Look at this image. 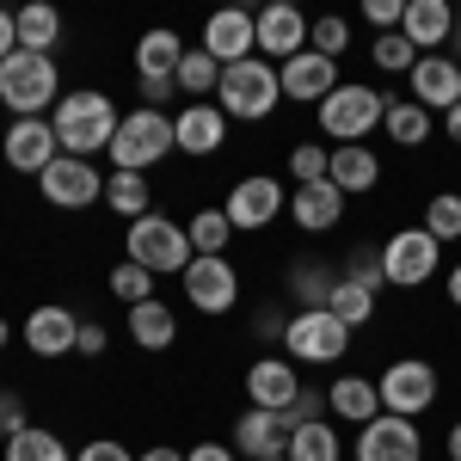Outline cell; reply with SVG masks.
I'll return each instance as SVG.
<instances>
[{"mask_svg":"<svg viewBox=\"0 0 461 461\" xmlns=\"http://www.w3.org/2000/svg\"><path fill=\"white\" fill-rule=\"evenodd\" d=\"M74 339H80V314H74L68 302H37L32 314H25V351L32 357H68Z\"/></svg>","mask_w":461,"mask_h":461,"instance_id":"obj_18","label":"cell"},{"mask_svg":"<svg viewBox=\"0 0 461 461\" xmlns=\"http://www.w3.org/2000/svg\"><path fill=\"white\" fill-rule=\"evenodd\" d=\"M289 461H345V443H339V430L326 425H302V430H289Z\"/></svg>","mask_w":461,"mask_h":461,"instance_id":"obj_33","label":"cell"},{"mask_svg":"<svg viewBox=\"0 0 461 461\" xmlns=\"http://www.w3.org/2000/svg\"><path fill=\"white\" fill-rule=\"evenodd\" d=\"M308 50H320V56H345L351 50V19H339V13H326V19H314L308 25Z\"/></svg>","mask_w":461,"mask_h":461,"instance_id":"obj_40","label":"cell"},{"mask_svg":"<svg viewBox=\"0 0 461 461\" xmlns=\"http://www.w3.org/2000/svg\"><path fill=\"white\" fill-rule=\"evenodd\" d=\"M178 62H185V37L178 32H142V43H136V80H173Z\"/></svg>","mask_w":461,"mask_h":461,"instance_id":"obj_28","label":"cell"},{"mask_svg":"<svg viewBox=\"0 0 461 461\" xmlns=\"http://www.w3.org/2000/svg\"><path fill=\"white\" fill-rule=\"evenodd\" d=\"M449 302H456V308H461V265H456V271H449Z\"/></svg>","mask_w":461,"mask_h":461,"instance_id":"obj_55","label":"cell"},{"mask_svg":"<svg viewBox=\"0 0 461 461\" xmlns=\"http://www.w3.org/2000/svg\"><path fill=\"white\" fill-rule=\"evenodd\" d=\"M117 123H123V117H117V105H111L99 86H80V93H68V99H56V111H50V130H56L62 154H74V160L111 154Z\"/></svg>","mask_w":461,"mask_h":461,"instance_id":"obj_1","label":"cell"},{"mask_svg":"<svg viewBox=\"0 0 461 461\" xmlns=\"http://www.w3.org/2000/svg\"><path fill=\"white\" fill-rule=\"evenodd\" d=\"M25 425H32V419H25V393H19V388H0V443H6V437H19Z\"/></svg>","mask_w":461,"mask_h":461,"instance_id":"obj_45","label":"cell"},{"mask_svg":"<svg viewBox=\"0 0 461 461\" xmlns=\"http://www.w3.org/2000/svg\"><path fill=\"white\" fill-rule=\"evenodd\" d=\"M449 43H456V50H461V25H456V37H449ZM456 62H461V56H456Z\"/></svg>","mask_w":461,"mask_h":461,"instance_id":"obj_57","label":"cell"},{"mask_svg":"<svg viewBox=\"0 0 461 461\" xmlns=\"http://www.w3.org/2000/svg\"><path fill=\"white\" fill-rule=\"evenodd\" d=\"M326 167H332V148H314V142L289 148V173H295V185H320Z\"/></svg>","mask_w":461,"mask_h":461,"instance_id":"obj_43","label":"cell"},{"mask_svg":"<svg viewBox=\"0 0 461 461\" xmlns=\"http://www.w3.org/2000/svg\"><path fill=\"white\" fill-rule=\"evenodd\" d=\"M271 461H289V456H271Z\"/></svg>","mask_w":461,"mask_h":461,"instance_id":"obj_58","label":"cell"},{"mask_svg":"<svg viewBox=\"0 0 461 461\" xmlns=\"http://www.w3.org/2000/svg\"><path fill=\"white\" fill-rule=\"evenodd\" d=\"M197 50H210L221 68H234V62H247L258 56V13H240V6H221L210 25H203V43Z\"/></svg>","mask_w":461,"mask_h":461,"instance_id":"obj_17","label":"cell"},{"mask_svg":"<svg viewBox=\"0 0 461 461\" xmlns=\"http://www.w3.org/2000/svg\"><path fill=\"white\" fill-rule=\"evenodd\" d=\"M302 50H308V13L289 6V0L265 6V13H258V56H265V62H289V56H302Z\"/></svg>","mask_w":461,"mask_h":461,"instance_id":"obj_21","label":"cell"},{"mask_svg":"<svg viewBox=\"0 0 461 461\" xmlns=\"http://www.w3.org/2000/svg\"><path fill=\"white\" fill-rule=\"evenodd\" d=\"M56 37H62V13H56V6H19V50L50 56Z\"/></svg>","mask_w":461,"mask_h":461,"instance_id":"obj_36","label":"cell"},{"mask_svg":"<svg viewBox=\"0 0 461 461\" xmlns=\"http://www.w3.org/2000/svg\"><path fill=\"white\" fill-rule=\"evenodd\" d=\"M130 345H142V351H173L178 345V314L160 295H148V302L130 308Z\"/></svg>","mask_w":461,"mask_h":461,"instance_id":"obj_27","label":"cell"},{"mask_svg":"<svg viewBox=\"0 0 461 461\" xmlns=\"http://www.w3.org/2000/svg\"><path fill=\"white\" fill-rule=\"evenodd\" d=\"M425 234L437 240V247L461 240V191H437V197L425 203Z\"/></svg>","mask_w":461,"mask_h":461,"instance_id":"obj_38","label":"cell"},{"mask_svg":"<svg viewBox=\"0 0 461 461\" xmlns=\"http://www.w3.org/2000/svg\"><path fill=\"white\" fill-rule=\"evenodd\" d=\"M443 449H449V461H461V419L449 425V443H443Z\"/></svg>","mask_w":461,"mask_h":461,"instance_id":"obj_54","label":"cell"},{"mask_svg":"<svg viewBox=\"0 0 461 461\" xmlns=\"http://www.w3.org/2000/svg\"><path fill=\"white\" fill-rule=\"evenodd\" d=\"M105 210L123 215V221H142V215L154 210L148 173H105Z\"/></svg>","mask_w":461,"mask_h":461,"instance_id":"obj_30","label":"cell"},{"mask_svg":"<svg viewBox=\"0 0 461 461\" xmlns=\"http://www.w3.org/2000/svg\"><path fill=\"white\" fill-rule=\"evenodd\" d=\"M252 332H258V339H277V345H284V332H289V314H284V308H271V302H265V308L252 314Z\"/></svg>","mask_w":461,"mask_h":461,"instance_id":"obj_48","label":"cell"},{"mask_svg":"<svg viewBox=\"0 0 461 461\" xmlns=\"http://www.w3.org/2000/svg\"><path fill=\"white\" fill-rule=\"evenodd\" d=\"M437 265H443V247L425 228H400V234L382 240V271H388L393 289H425L437 277Z\"/></svg>","mask_w":461,"mask_h":461,"instance_id":"obj_10","label":"cell"},{"mask_svg":"<svg viewBox=\"0 0 461 461\" xmlns=\"http://www.w3.org/2000/svg\"><path fill=\"white\" fill-rule=\"evenodd\" d=\"M345 191L332 185V178H320V185H295L289 191V221L302 228V234H332L339 221H345Z\"/></svg>","mask_w":461,"mask_h":461,"instance_id":"obj_19","label":"cell"},{"mask_svg":"<svg viewBox=\"0 0 461 461\" xmlns=\"http://www.w3.org/2000/svg\"><path fill=\"white\" fill-rule=\"evenodd\" d=\"M375 388H382V412H393V419H425L430 406H437V369H430L425 357H400V363H388L375 375Z\"/></svg>","mask_w":461,"mask_h":461,"instance_id":"obj_8","label":"cell"},{"mask_svg":"<svg viewBox=\"0 0 461 461\" xmlns=\"http://www.w3.org/2000/svg\"><path fill=\"white\" fill-rule=\"evenodd\" d=\"M105 289L117 295V302H123V308H136V302H148V295H154V277H148L142 265L117 258V265H111V277H105Z\"/></svg>","mask_w":461,"mask_h":461,"instance_id":"obj_39","label":"cell"},{"mask_svg":"<svg viewBox=\"0 0 461 461\" xmlns=\"http://www.w3.org/2000/svg\"><path fill=\"white\" fill-rule=\"evenodd\" d=\"M320 419H326V393H295V406H289V412H277V425L284 430H302V425H320Z\"/></svg>","mask_w":461,"mask_h":461,"instance_id":"obj_44","label":"cell"},{"mask_svg":"<svg viewBox=\"0 0 461 461\" xmlns=\"http://www.w3.org/2000/svg\"><path fill=\"white\" fill-rule=\"evenodd\" d=\"M284 351H289V363H295V369H302V363H314V369H326V363H339V357L351 351V326H339V320L326 314V308H308V314H289Z\"/></svg>","mask_w":461,"mask_h":461,"instance_id":"obj_7","label":"cell"},{"mask_svg":"<svg viewBox=\"0 0 461 461\" xmlns=\"http://www.w3.org/2000/svg\"><path fill=\"white\" fill-rule=\"evenodd\" d=\"M326 178L345 191V197H369L375 185H382V154L375 148H332V167H326Z\"/></svg>","mask_w":461,"mask_h":461,"instance_id":"obj_26","label":"cell"},{"mask_svg":"<svg viewBox=\"0 0 461 461\" xmlns=\"http://www.w3.org/2000/svg\"><path fill=\"white\" fill-rule=\"evenodd\" d=\"M400 37H406L419 56H443V43L456 37V6H449V0H406Z\"/></svg>","mask_w":461,"mask_h":461,"instance_id":"obj_20","label":"cell"},{"mask_svg":"<svg viewBox=\"0 0 461 461\" xmlns=\"http://www.w3.org/2000/svg\"><path fill=\"white\" fill-rule=\"evenodd\" d=\"M6 339H13V326H6V320H0V351H6Z\"/></svg>","mask_w":461,"mask_h":461,"instance_id":"obj_56","label":"cell"},{"mask_svg":"<svg viewBox=\"0 0 461 461\" xmlns=\"http://www.w3.org/2000/svg\"><path fill=\"white\" fill-rule=\"evenodd\" d=\"M0 449H6V461H68V443L43 425H25L19 437H6Z\"/></svg>","mask_w":461,"mask_h":461,"instance_id":"obj_35","label":"cell"},{"mask_svg":"<svg viewBox=\"0 0 461 461\" xmlns=\"http://www.w3.org/2000/svg\"><path fill=\"white\" fill-rule=\"evenodd\" d=\"M295 393H302V375H295L289 357H258V363L247 369V400L258 406V412H289Z\"/></svg>","mask_w":461,"mask_h":461,"instance_id":"obj_22","label":"cell"},{"mask_svg":"<svg viewBox=\"0 0 461 461\" xmlns=\"http://www.w3.org/2000/svg\"><path fill=\"white\" fill-rule=\"evenodd\" d=\"M37 191H43V203L50 210H93V203H105V173L93 167V160H74V154H62V160H50L43 173H37Z\"/></svg>","mask_w":461,"mask_h":461,"instance_id":"obj_9","label":"cell"},{"mask_svg":"<svg viewBox=\"0 0 461 461\" xmlns=\"http://www.w3.org/2000/svg\"><path fill=\"white\" fill-rule=\"evenodd\" d=\"M74 461H136V456H130L117 437H93V443H86V449H80Z\"/></svg>","mask_w":461,"mask_h":461,"instance_id":"obj_49","label":"cell"},{"mask_svg":"<svg viewBox=\"0 0 461 461\" xmlns=\"http://www.w3.org/2000/svg\"><path fill=\"white\" fill-rule=\"evenodd\" d=\"M234 449L247 461H271L289 449V430L277 425V412H258V406H247L240 419H234Z\"/></svg>","mask_w":461,"mask_h":461,"instance_id":"obj_25","label":"cell"},{"mask_svg":"<svg viewBox=\"0 0 461 461\" xmlns=\"http://www.w3.org/2000/svg\"><path fill=\"white\" fill-rule=\"evenodd\" d=\"M369 56H375V68H388V74H412V62H419V50H412L400 32H382L375 43H369Z\"/></svg>","mask_w":461,"mask_h":461,"instance_id":"obj_42","label":"cell"},{"mask_svg":"<svg viewBox=\"0 0 461 461\" xmlns=\"http://www.w3.org/2000/svg\"><path fill=\"white\" fill-rule=\"evenodd\" d=\"M136 461H185V456H178L173 443H154V449H142V456H136Z\"/></svg>","mask_w":461,"mask_h":461,"instance_id":"obj_52","label":"cell"},{"mask_svg":"<svg viewBox=\"0 0 461 461\" xmlns=\"http://www.w3.org/2000/svg\"><path fill=\"white\" fill-rule=\"evenodd\" d=\"M332 284H339V271H332V265H320V258H295V265H289V295H295V314L326 308V302H332Z\"/></svg>","mask_w":461,"mask_h":461,"instance_id":"obj_29","label":"cell"},{"mask_svg":"<svg viewBox=\"0 0 461 461\" xmlns=\"http://www.w3.org/2000/svg\"><path fill=\"white\" fill-rule=\"evenodd\" d=\"M412 99L425 111H456L461 105V62L456 56H419L412 62Z\"/></svg>","mask_w":461,"mask_h":461,"instance_id":"obj_23","label":"cell"},{"mask_svg":"<svg viewBox=\"0 0 461 461\" xmlns=\"http://www.w3.org/2000/svg\"><path fill=\"white\" fill-rule=\"evenodd\" d=\"M123 258H130V265H142L148 277H185V265H191L197 252H191L185 221L148 210L142 221H130V234H123Z\"/></svg>","mask_w":461,"mask_h":461,"instance_id":"obj_5","label":"cell"},{"mask_svg":"<svg viewBox=\"0 0 461 461\" xmlns=\"http://www.w3.org/2000/svg\"><path fill=\"white\" fill-rule=\"evenodd\" d=\"M62 99V74H56V56H37V50H13L0 62V105L13 117H50Z\"/></svg>","mask_w":461,"mask_h":461,"instance_id":"obj_3","label":"cell"},{"mask_svg":"<svg viewBox=\"0 0 461 461\" xmlns=\"http://www.w3.org/2000/svg\"><path fill=\"white\" fill-rule=\"evenodd\" d=\"M393 148H425L430 142V111L419 99H388V117H382Z\"/></svg>","mask_w":461,"mask_h":461,"instance_id":"obj_31","label":"cell"},{"mask_svg":"<svg viewBox=\"0 0 461 461\" xmlns=\"http://www.w3.org/2000/svg\"><path fill=\"white\" fill-rule=\"evenodd\" d=\"M185 234H191V252H203V258H228V240H234V221L221 210H197L185 221Z\"/></svg>","mask_w":461,"mask_h":461,"instance_id":"obj_34","label":"cell"},{"mask_svg":"<svg viewBox=\"0 0 461 461\" xmlns=\"http://www.w3.org/2000/svg\"><path fill=\"white\" fill-rule=\"evenodd\" d=\"M185 461H240V456H234L228 443H197V449H191Z\"/></svg>","mask_w":461,"mask_h":461,"instance_id":"obj_51","label":"cell"},{"mask_svg":"<svg viewBox=\"0 0 461 461\" xmlns=\"http://www.w3.org/2000/svg\"><path fill=\"white\" fill-rule=\"evenodd\" d=\"M339 277H351V284H363V289H382V284H388V271H382V247H357V252H345Z\"/></svg>","mask_w":461,"mask_h":461,"instance_id":"obj_41","label":"cell"},{"mask_svg":"<svg viewBox=\"0 0 461 461\" xmlns=\"http://www.w3.org/2000/svg\"><path fill=\"white\" fill-rule=\"evenodd\" d=\"M215 105L228 123H265L271 111L284 105V80H277V62H265V56H247V62H234V68H221L215 80Z\"/></svg>","mask_w":461,"mask_h":461,"instance_id":"obj_2","label":"cell"},{"mask_svg":"<svg viewBox=\"0 0 461 461\" xmlns=\"http://www.w3.org/2000/svg\"><path fill=\"white\" fill-rule=\"evenodd\" d=\"M173 142H178V154H197V160L221 154V148H228V117H221V105H215V99L178 105L173 111Z\"/></svg>","mask_w":461,"mask_h":461,"instance_id":"obj_14","label":"cell"},{"mask_svg":"<svg viewBox=\"0 0 461 461\" xmlns=\"http://www.w3.org/2000/svg\"><path fill=\"white\" fill-rule=\"evenodd\" d=\"M178 93L185 99H215V80H221V62H215L210 50H185V62H178Z\"/></svg>","mask_w":461,"mask_h":461,"instance_id":"obj_37","label":"cell"},{"mask_svg":"<svg viewBox=\"0 0 461 461\" xmlns=\"http://www.w3.org/2000/svg\"><path fill=\"white\" fill-rule=\"evenodd\" d=\"M443 136L461 148V105H456V111H443Z\"/></svg>","mask_w":461,"mask_h":461,"instance_id":"obj_53","label":"cell"},{"mask_svg":"<svg viewBox=\"0 0 461 461\" xmlns=\"http://www.w3.org/2000/svg\"><path fill=\"white\" fill-rule=\"evenodd\" d=\"M400 13H406V0H369V6H363V19L375 25V37H382V32H400Z\"/></svg>","mask_w":461,"mask_h":461,"instance_id":"obj_46","label":"cell"},{"mask_svg":"<svg viewBox=\"0 0 461 461\" xmlns=\"http://www.w3.org/2000/svg\"><path fill=\"white\" fill-rule=\"evenodd\" d=\"M277 80H284V99H295V105H326L339 93V62L320 50H302V56L277 62Z\"/></svg>","mask_w":461,"mask_h":461,"instance_id":"obj_15","label":"cell"},{"mask_svg":"<svg viewBox=\"0 0 461 461\" xmlns=\"http://www.w3.org/2000/svg\"><path fill=\"white\" fill-rule=\"evenodd\" d=\"M13 50H19V13H6V6H0V62H6Z\"/></svg>","mask_w":461,"mask_h":461,"instance_id":"obj_50","label":"cell"},{"mask_svg":"<svg viewBox=\"0 0 461 461\" xmlns=\"http://www.w3.org/2000/svg\"><path fill=\"white\" fill-rule=\"evenodd\" d=\"M351 461H425V437H419V419H393V412H382L375 425L357 430Z\"/></svg>","mask_w":461,"mask_h":461,"instance_id":"obj_13","label":"cell"},{"mask_svg":"<svg viewBox=\"0 0 461 461\" xmlns=\"http://www.w3.org/2000/svg\"><path fill=\"white\" fill-rule=\"evenodd\" d=\"M326 314L339 320V326H369L375 320V289H363V284H351V277H339L332 284V302H326Z\"/></svg>","mask_w":461,"mask_h":461,"instance_id":"obj_32","label":"cell"},{"mask_svg":"<svg viewBox=\"0 0 461 461\" xmlns=\"http://www.w3.org/2000/svg\"><path fill=\"white\" fill-rule=\"evenodd\" d=\"M284 210H289V191L271 173H247L228 191V203H221V215L234 221V234H265Z\"/></svg>","mask_w":461,"mask_h":461,"instance_id":"obj_12","label":"cell"},{"mask_svg":"<svg viewBox=\"0 0 461 461\" xmlns=\"http://www.w3.org/2000/svg\"><path fill=\"white\" fill-rule=\"evenodd\" d=\"M0 154H6L13 173H32L37 178L50 160H62V142H56V130H50V117H13V130H6Z\"/></svg>","mask_w":461,"mask_h":461,"instance_id":"obj_16","label":"cell"},{"mask_svg":"<svg viewBox=\"0 0 461 461\" xmlns=\"http://www.w3.org/2000/svg\"><path fill=\"white\" fill-rule=\"evenodd\" d=\"M173 117L167 111H123V123H117V136H111V173H148V167H160L167 154H173Z\"/></svg>","mask_w":461,"mask_h":461,"instance_id":"obj_6","label":"cell"},{"mask_svg":"<svg viewBox=\"0 0 461 461\" xmlns=\"http://www.w3.org/2000/svg\"><path fill=\"white\" fill-rule=\"evenodd\" d=\"M111 332L99 326V320H80V339H74V357H105Z\"/></svg>","mask_w":461,"mask_h":461,"instance_id":"obj_47","label":"cell"},{"mask_svg":"<svg viewBox=\"0 0 461 461\" xmlns=\"http://www.w3.org/2000/svg\"><path fill=\"white\" fill-rule=\"evenodd\" d=\"M326 412L332 419H345V425H375L382 419V388L369 382V375H339L332 388H326Z\"/></svg>","mask_w":461,"mask_h":461,"instance_id":"obj_24","label":"cell"},{"mask_svg":"<svg viewBox=\"0 0 461 461\" xmlns=\"http://www.w3.org/2000/svg\"><path fill=\"white\" fill-rule=\"evenodd\" d=\"M382 117H388V93H375V86H363V80H339V93L314 105V123L326 142L339 148H357L369 142L375 130H382Z\"/></svg>","mask_w":461,"mask_h":461,"instance_id":"obj_4","label":"cell"},{"mask_svg":"<svg viewBox=\"0 0 461 461\" xmlns=\"http://www.w3.org/2000/svg\"><path fill=\"white\" fill-rule=\"evenodd\" d=\"M178 289H185V302L197 308V314H234L240 308V271H234V258H191L185 265V277H178Z\"/></svg>","mask_w":461,"mask_h":461,"instance_id":"obj_11","label":"cell"}]
</instances>
